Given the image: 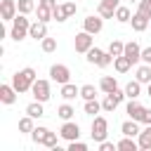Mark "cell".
<instances>
[{"label":"cell","mask_w":151,"mask_h":151,"mask_svg":"<svg viewBox=\"0 0 151 151\" xmlns=\"http://www.w3.org/2000/svg\"><path fill=\"white\" fill-rule=\"evenodd\" d=\"M35 83V71L33 68H24V71H17L12 76V85L17 92H28Z\"/></svg>","instance_id":"1"},{"label":"cell","mask_w":151,"mask_h":151,"mask_svg":"<svg viewBox=\"0 0 151 151\" xmlns=\"http://www.w3.org/2000/svg\"><path fill=\"white\" fill-rule=\"evenodd\" d=\"M28 31H31V24H28V19H26V14H17L14 17V21H12V31H9V35H12V40H24L26 35H28Z\"/></svg>","instance_id":"2"},{"label":"cell","mask_w":151,"mask_h":151,"mask_svg":"<svg viewBox=\"0 0 151 151\" xmlns=\"http://www.w3.org/2000/svg\"><path fill=\"white\" fill-rule=\"evenodd\" d=\"M31 137H33L35 144H42V146H47V149H57V134L50 132L47 127H35V130L31 132Z\"/></svg>","instance_id":"3"},{"label":"cell","mask_w":151,"mask_h":151,"mask_svg":"<svg viewBox=\"0 0 151 151\" xmlns=\"http://www.w3.org/2000/svg\"><path fill=\"white\" fill-rule=\"evenodd\" d=\"M87 61H90V64H97V66H101V68H106V66L113 61V54H111V52H104V50H97V47H90Z\"/></svg>","instance_id":"4"},{"label":"cell","mask_w":151,"mask_h":151,"mask_svg":"<svg viewBox=\"0 0 151 151\" xmlns=\"http://www.w3.org/2000/svg\"><path fill=\"white\" fill-rule=\"evenodd\" d=\"M106 130H109L106 118H104V116H97V118L92 120V139H94V142H104L106 134H109Z\"/></svg>","instance_id":"5"},{"label":"cell","mask_w":151,"mask_h":151,"mask_svg":"<svg viewBox=\"0 0 151 151\" xmlns=\"http://www.w3.org/2000/svg\"><path fill=\"white\" fill-rule=\"evenodd\" d=\"M54 9H57V2L54 0H40L38 2V19L47 24L50 19H54Z\"/></svg>","instance_id":"6"},{"label":"cell","mask_w":151,"mask_h":151,"mask_svg":"<svg viewBox=\"0 0 151 151\" xmlns=\"http://www.w3.org/2000/svg\"><path fill=\"white\" fill-rule=\"evenodd\" d=\"M50 78H52L54 83H59V85H66L68 78H71V71H68V66H64V64H54V66L50 68Z\"/></svg>","instance_id":"7"},{"label":"cell","mask_w":151,"mask_h":151,"mask_svg":"<svg viewBox=\"0 0 151 151\" xmlns=\"http://www.w3.org/2000/svg\"><path fill=\"white\" fill-rule=\"evenodd\" d=\"M118 7H120V0H101L97 12H99V17H101V19H113Z\"/></svg>","instance_id":"8"},{"label":"cell","mask_w":151,"mask_h":151,"mask_svg":"<svg viewBox=\"0 0 151 151\" xmlns=\"http://www.w3.org/2000/svg\"><path fill=\"white\" fill-rule=\"evenodd\" d=\"M31 92H33V97L38 99V101H47L52 94H50V83L47 80H35L33 83V87H31Z\"/></svg>","instance_id":"9"},{"label":"cell","mask_w":151,"mask_h":151,"mask_svg":"<svg viewBox=\"0 0 151 151\" xmlns=\"http://www.w3.org/2000/svg\"><path fill=\"white\" fill-rule=\"evenodd\" d=\"M17 12H19V7H17L14 0H2L0 2V17H2V21H14Z\"/></svg>","instance_id":"10"},{"label":"cell","mask_w":151,"mask_h":151,"mask_svg":"<svg viewBox=\"0 0 151 151\" xmlns=\"http://www.w3.org/2000/svg\"><path fill=\"white\" fill-rule=\"evenodd\" d=\"M76 52H90V47H92V33H87V31H83V33H78L76 35Z\"/></svg>","instance_id":"11"},{"label":"cell","mask_w":151,"mask_h":151,"mask_svg":"<svg viewBox=\"0 0 151 151\" xmlns=\"http://www.w3.org/2000/svg\"><path fill=\"white\" fill-rule=\"evenodd\" d=\"M59 134H61L64 139H68V142H73V139H78V137H80V127H78V123H71V120H66V123L61 125V130H59Z\"/></svg>","instance_id":"12"},{"label":"cell","mask_w":151,"mask_h":151,"mask_svg":"<svg viewBox=\"0 0 151 151\" xmlns=\"http://www.w3.org/2000/svg\"><path fill=\"white\" fill-rule=\"evenodd\" d=\"M71 14H76V2H64V5H57V9H54L57 21H66Z\"/></svg>","instance_id":"13"},{"label":"cell","mask_w":151,"mask_h":151,"mask_svg":"<svg viewBox=\"0 0 151 151\" xmlns=\"http://www.w3.org/2000/svg\"><path fill=\"white\" fill-rule=\"evenodd\" d=\"M127 113H130V118H132V120L142 123V120H144V113H146V109H144V106H142L139 101L130 99V104H127Z\"/></svg>","instance_id":"14"},{"label":"cell","mask_w":151,"mask_h":151,"mask_svg":"<svg viewBox=\"0 0 151 151\" xmlns=\"http://www.w3.org/2000/svg\"><path fill=\"white\" fill-rule=\"evenodd\" d=\"M17 90H14V85H0V101L2 104H14L17 101Z\"/></svg>","instance_id":"15"},{"label":"cell","mask_w":151,"mask_h":151,"mask_svg":"<svg viewBox=\"0 0 151 151\" xmlns=\"http://www.w3.org/2000/svg\"><path fill=\"white\" fill-rule=\"evenodd\" d=\"M101 26H104V21H101V17H87L85 21H83V28L87 31V33H99L101 31Z\"/></svg>","instance_id":"16"},{"label":"cell","mask_w":151,"mask_h":151,"mask_svg":"<svg viewBox=\"0 0 151 151\" xmlns=\"http://www.w3.org/2000/svg\"><path fill=\"white\" fill-rule=\"evenodd\" d=\"M28 35H31V38H35V40H42V38H47V24L38 19L35 24H31V31H28Z\"/></svg>","instance_id":"17"},{"label":"cell","mask_w":151,"mask_h":151,"mask_svg":"<svg viewBox=\"0 0 151 151\" xmlns=\"http://www.w3.org/2000/svg\"><path fill=\"white\" fill-rule=\"evenodd\" d=\"M123 54H125V57H127L132 64H137V61L142 59V47H139V45L132 40V42H127V45H125V52H123Z\"/></svg>","instance_id":"18"},{"label":"cell","mask_w":151,"mask_h":151,"mask_svg":"<svg viewBox=\"0 0 151 151\" xmlns=\"http://www.w3.org/2000/svg\"><path fill=\"white\" fill-rule=\"evenodd\" d=\"M130 21H132V28H134L137 33H142V31H146V26H149V21H151V19H149V17H144L142 12H137V14H132V19H130Z\"/></svg>","instance_id":"19"},{"label":"cell","mask_w":151,"mask_h":151,"mask_svg":"<svg viewBox=\"0 0 151 151\" xmlns=\"http://www.w3.org/2000/svg\"><path fill=\"white\" fill-rule=\"evenodd\" d=\"M120 130H123V134H125V137H134V134H139V132H142V130H139V125H137V120H132V118H130V120H125V123L120 125Z\"/></svg>","instance_id":"20"},{"label":"cell","mask_w":151,"mask_h":151,"mask_svg":"<svg viewBox=\"0 0 151 151\" xmlns=\"http://www.w3.org/2000/svg\"><path fill=\"white\" fill-rule=\"evenodd\" d=\"M99 87L109 94V92H113V90H118V83H116V78L113 76H104L101 80H99Z\"/></svg>","instance_id":"21"},{"label":"cell","mask_w":151,"mask_h":151,"mask_svg":"<svg viewBox=\"0 0 151 151\" xmlns=\"http://www.w3.org/2000/svg\"><path fill=\"white\" fill-rule=\"evenodd\" d=\"M80 94V90L76 87V85H71V83H66V85H61V97L66 99V101H71V99H76Z\"/></svg>","instance_id":"22"},{"label":"cell","mask_w":151,"mask_h":151,"mask_svg":"<svg viewBox=\"0 0 151 151\" xmlns=\"http://www.w3.org/2000/svg\"><path fill=\"white\" fill-rule=\"evenodd\" d=\"M113 66H116V71H118V73H125V71L132 66V61H130L125 54H120V57H116V59H113Z\"/></svg>","instance_id":"23"},{"label":"cell","mask_w":151,"mask_h":151,"mask_svg":"<svg viewBox=\"0 0 151 151\" xmlns=\"http://www.w3.org/2000/svg\"><path fill=\"white\" fill-rule=\"evenodd\" d=\"M137 146H139V142H134L132 137H123L118 142V151H137Z\"/></svg>","instance_id":"24"},{"label":"cell","mask_w":151,"mask_h":151,"mask_svg":"<svg viewBox=\"0 0 151 151\" xmlns=\"http://www.w3.org/2000/svg\"><path fill=\"white\" fill-rule=\"evenodd\" d=\"M118 104H120V101H118V97H116L113 92H109V94L104 97V101H101V109H104V111H113Z\"/></svg>","instance_id":"25"},{"label":"cell","mask_w":151,"mask_h":151,"mask_svg":"<svg viewBox=\"0 0 151 151\" xmlns=\"http://www.w3.org/2000/svg\"><path fill=\"white\" fill-rule=\"evenodd\" d=\"M26 113L28 116H33V118H40V116H45V111H42V101H33V104H28L26 106Z\"/></svg>","instance_id":"26"},{"label":"cell","mask_w":151,"mask_h":151,"mask_svg":"<svg viewBox=\"0 0 151 151\" xmlns=\"http://www.w3.org/2000/svg\"><path fill=\"white\" fill-rule=\"evenodd\" d=\"M139 149H151V125L139 132Z\"/></svg>","instance_id":"27"},{"label":"cell","mask_w":151,"mask_h":151,"mask_svg":"<svg viewBox=\"0 0 151 151\" xmlns=\"http://www.w3.org/2000/svg\"><path fill=\"white\" fill-rule=\"evenodd\" d=\"M139 85H142L139 80H130V83L125 85V94H127L130 99H137V97H139Z\"/></svg>","instance_id":"28"},{"label":"cell","mask_w":151,"mask_h":151,"mask_svg":"<svg viewBox=\"0 0 151 151\" xmlns=\"http://www.w3.org/2000/svg\"><path fill=\"white\" fill-rule=\"evenodd\" d=\"M73 113H76V111H73V106H68V104H61V106L57 109V116H59L61 120H71Z\"/></svg>","instance_id":"29"},{"label":"cell","mask_w":151,"mask_h":151,"mask_svg":"<svg viewBox=\"0 0 151 151\" xmlns=\"http://www.w3.org/2000/svg\"><path fill=\"white\" fill-rule=\"evenodd\" d=\"M137 80L139 83H151V66H139L137 68Z\"/></svg>","instance_id":"30"},{"label":"cell","mask_w":151,"mask_h":151,"mask_svg":"<svg viewBox=\"0 0 151 151\" xmlns=\"http://www.w3.org/2000/svg\"><path fill=\"white\" fill-rule=\"evenodd\" d=\"M109 52H111V54H113V59H116V57H120V54L125 52V45H123L120 40H111V45H109Z\"/></svg>","instance_id":"31"},{"label":"cell","mask_w":151,"mask_h":151,"mask_svg":"<svg viewBox=\"0 0 151 151\" xmlns=\"http://www.w3.org/2000/svg\"><path fill=\"white\" fill-rule=\"evenodd\" d=\"M99 109H101V104H99L97 99H87V101H85V113L94 116V113H99Z\"/></svg>","instance_id":"32"},{"label":"cell","mask_w":151,"mask_h":151,"mask_svg":"<svg viewBox=\"0 0 151 151\" xmlns=\"http://www.w3.org/2000/svg\"><path fill=\"white\" fill-rule=\"evenodd\" d=\"M19 130H21V132H33V130H35V127H33V116L21 118V120H19Z\"/></svg>","instance_id":"33"},{"label":"cell","mask_w":151,"mask_h":151,"mask_svg":"<svg viewBox=\"0 0 151 151\" xmlns=\"http://www.w3.org/2000/svg\"><path fill=\"white\" fill-rule=\"evenodd\" d=\"M17 7H19V12H21V14H31V12L35 9L33 0H19V2H17Z\"/></svg>","instance_id":"34"},{"label":"cell","mask_w":151,"mask_h":151,"mask_svg":"<svg viewBox=\"0 0 151 151\" xmlns=\"http://www.w3.org/2000/svg\"><path fill=\"white\" fill-rule=\"evenodd\" d=\"M116 19H118L120 24H125V21H130V19H132V14H130V9H127V7H118V9H116Z\"/></svg>","instance_id":"35"},{"label":"cell","mask_w":151,"mask_h":151,"mask_svg":"<svg viewBox=\"0 0 151 151\" xmlns=\"http://www.w3.org/2000/svg\"><path fill=\"white\" fill-rule=\"evenodd\" d=\"M94 94H97V90H94V85H83L80 87V97L87 101V99H94Z\"/></svg>","instance_id":"36"},{"label":"cell","mask_w":151,"mask_h":151,"mask_svg":"<svg viewBox=\"0 0 151 151\" xmlns=\"http://www.w3.org/2000/svg\"><path fill=\"white\" fill-rule=\"evenodd\" d=\"M57 50V40L54 38H42V52H54Z\"/></svg>","instance_id":"37"},{"label":"cell","mask_w":151,"mask_h":151,"mask_svg":"<svg viewBox=\"0 0 151 151\" xmlns=\"http://www.w3.org/2000/svg\"><path fill=\"white\" fill-rule=\"evenodd\" d=\"M137 12H142L144 17L151 19V0H139V9H137Z\"/></svg>","instance_id":"38"},{"label":"cell","mask_w":151,"mask_h":151,"mask_svg":"<svg viewBox=\"0 0 151 151\" xmlns=\"http://www.w3.org/2000/svg\"><path fill=\"white\" fill-rule=\"evenodd\" d=\"M68 151H87V144H83V142L73 139V142L68 144Z\"/></svg>","instance_id":"39"},{"label":"cell","mask_w":151,"mask_h":151,"mask_svg":"<svg viewBox=\"0 0 151 151\" xmlns=\"http://www.w3.org/2000/svg\"><path fill=\"white\" fill-rule=\"evenodd\" d=\"M99 149L101 151H113V149H118V144H111V142L104 139V142H99Z\"/></svg>","instance_id":"40"},{"label":"cell","mask_w":151,"mask_h":151,"mask_svg":"<svg viewBox=\"0 0 151 151\" xmlns=\"http://www.w3.org/2000/svg\"><path fill=\"white\" fill-rule=\"evenodd\" d=\"M142 61H144V64H151V47L142 50Z\"/></svg>","instance_id":"41"},{"label":"cell","mask_w":151,"mask_h":151,"mask_svg":"<svg viewBox=\"0 0 151 151\" xmlns=\"http://www.w3.org/2000/svg\"><path fill=\"white\" fill-rule=\"evenodd\" d=\"M142 123H146V125H151V109H146V113H144V120Z\"/></svg>","instance_id":"42"},{"label":"cell","mask_w":151,"mask_h":151,"mask_svg":"<svg viewBox=\"0 0 151 151\" xmlns=\"http://www.w3.org/2000/svg\"><path fill=\"white\" fill-rule=\"evenodd\" d=\"M149 97H151V83H149Z\"/></svg>","instance_id":"43"},{"label":"cell","mask_w":151,"mask_h":151,"mask_svg":"<svg viewBox=\"0 0 151 151\" xmlns=\"http://www.w3.org/2000/svg\"><path fill=\"white\" fill-rule=\"evenodd\" d=\"M132 2H139V0H132Z\"/></svg>","instance_id":"44"}]
</instances>
